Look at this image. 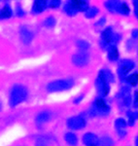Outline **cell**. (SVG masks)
I'll return each instance as SVG.
<instances>
[{
	"mask_svg": "<svg viewBox=\"0 0 138 146\" xmlns=\"http://www.w3.org/2000/svg\"><path fill=\"white\" fill-rule=\"evenodd\" d=\"M67 125L72 129H81L86 126V121L82 117H72L67 121Z\"/></svg>",
	"mask_w": 138,
	"mask_h": 146,
	"instance_id": "1",
	"label": "cell"
},
{
	"mask_svg": "<svg viewBox=\"0 0 138 146\" xmlns=\"http://www.w3.org/2000/svg\"><path fill=\"white\" fill-rule=\"evenodd\" d=\"M50 119V114L48 112H43L41 114H39V116L37 117V122L39 123H44V122L48 121Z\"/></svg>",
	"mask_w": 138,
	"mask_h": 146,
	"instance_id": "7",
	"label": "cell"
},
{
	"mask_svg": "<svg viewBox=\"0 0 138 146\" xmlns=\"http://www.w3.org/2000/svg\"><path fill=\"white\" fill-rule=\"evenodd\" d=\"M127 80H128V82L132 85V86H135V85L138 83V74L137 73H134V74H132L131 76L128 77Z\"/></svg>",
	"mask_w": 138,
	"mask_h": 146,
	"instance_id": "12",
	"label": "cell"
},
{
	"mask_svg": "<svg viewBox=\"0 0 138 146\" xmlns=\"http://www.w3.org/2000/svg\"><path fill=\"white\" fill-rule=\"evenodd\" d=\"M45 7V0H36L34 6V10L37 12H40L44 9Z\"/></svg>",
	"mask_w": 138,
	"mask_h": 146,
	"instance_id": "8",
	"label": "cell"
},
{
	"mask_svg": "<svg viewBox=\"0 0 138 146\" xmlns=\"http://www.w3.org/2000/svg\"><path fill=\"white\" fill-rule=\"evenodd\" d=\"M95 105H96V108L102 113V114H104L105 112L107 113L109 111V108L106 105V103H105V101L103 100H97L95 101Z\"/></svg>",
	"mask_w": 138,
	"mask_h": 146,
	"instance_id": "4",
	"label": "cell"
},
{
	"mask_svg": "<svg viewBox=\"0 0 138 146\" xmlns=\"http://www.w3.org/2000/svg\"><path fill=\"white\" fill-rule=\"evenodd\" d=\"M11 16V11L8 7H5L1 12H0V19H3V18H8Z\"/></svg>",
	"mask_w": 138,
	"mask_h": 146,
	"instance_id": "11",
	"label": "cell"
},
{
	"mask_svg": "<svg viewBox=\"0 0 138 146\" xmlns=\"http://www.w3.org/2000/svg\"><path fill=\"white\" fill-rule=\"evenodd\" d=\"M116 125H117V128H119V129H125V126H127V123L125 122V120L119 119L116 121Z\"/></svg>",
	"mask_w": 138,
	"mask_h": 146,
	"instance_id": "14",
	"label": "cell"
},
{
	"mask_svg": "<svg viewBox=\"0 0 138 146\" xmlns=\"http://www.w3.org/2000/svg\"><path fill=\"white\" fill-rule=\"evenodd\" d=\"M25 96H26V94H25V91H23L22 89L15 90L13 92V94H12V105H16L18 103L22 102L25 98Z\"/></svg>",
	"mask_w": 138,
	"mask_h": 146,
	"instance_id": "2",
	"label": "cell"
},
{
	"mask_svg": "<svg viewBox=\"0 0 138 146\" xmlns=\"http://www.w3.org/2000/svg\"><path fill=\"white\" fill-rule=\"evenodd\" d=\"M118 56H119V53H118V51H117V49L116 48H111V50H110L109 52V58L110 60H115L118 58Z\"/></svg>",
	"mask_w": 138,
	"mask_h": 146,
	"instance_id": "10",
	"label": "cell"
},
{
	"mask_svg": "<svg viewBox=\"0 0 138 146\" xmlns=\"http://www.w3.org/2000/svg\"><path fill=\"white\" fill-rule=\"evenodd\" d=\"M136 145L138 146V137H137V140H136Z\"/></svg>",
	"mask_w": 138,
	"mask_h": 146,
	"instance_id": "15",
	"label": "cell"
},
{
	"mask_svg": "<svg viewBox=\"0 0 138 146\" xmlns=\"http://www.w3.org/2000/svg\"><path fill=\"white\" fill-rule=\"evenodd\" d=\"M68 86V84L66 82H57L55 84H52L50 86V91H59L63 90L66 87Z\"/></svg>",
	"mask_w": 138,
	"mask_h": 146,
	"instance_id": "6",
	"label": "cell"
},
{
	"mask_svg": "<svg viewBox=\"0 0 138 146\" xmlns=\"http://www.w3.org/2000/svg\"><path fill=\"white\" fill-rule=\"evenodd\" d=\"M64 138H65V140H66V142L68 143L70 146H75L77 144V142H78V139H77L76 135L72 133H66V135H64Z\"/></svg>",
	"mask_w": 138,
	"mask_h": 146,
	"instance_id": "5",
	"label": "cell"
},
{
	"mask_svg": "<svg viewBox=\"0 0 138 146\" xmlns=\"http://www.w3.org/2000/svg\"><path fill=\"white\" fill-rule=\"evenodd\" d=\"M72 3H73L74 7H76V8L78 9H82V7L85 6V2H84V0H71Z\"/></svg>",
	"mask_w": 138,
	"mask_h": 146,
	"instance_id": "13",
	"label": "cell"
},
{
	"mask_svg": "<svg viewBox=\"0 0 138 146\" xmlns=\"http://www.w3.org/2000/svg\"><path fill=\"white\" fill-rule=\"evenodd\" d=\"M100 146H113V141L110 137H103L101 140H99Z\"/></svg>",
	"mask_w": 138,
	"mask_h": 146,
	"instance_id": "9",
	"label": "cell"
},
{
	"mask_svg": "<svg viewBox=\"0 0 138 146\" xmlns=\"http://www.w3.org/2000/svg\"><path fill=\"white\" fill-rule=\"evenodd\" d=\"M83 142L86 146H97L99 145V138L92 133H86L83 137Z\"/></svg>",
	"mask_w": 138,
	"mask_h": 146,
	"instance_id": "3",
	"label": "cell"
}]
</instances>
